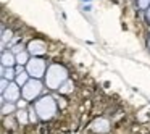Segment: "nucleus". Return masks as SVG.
<instances>
[{
	"label": "nucleus",
	"mask_w": 150,
	"mask_h": 134,
	"mask_svg": "<svg viewBox=\"0 0 150 134\" xmlns=\"http://www.w3.org/2000/svg\"><path fill=\"white\" fill-rule=\"evenodd\" d=\"M65 81H68V69L65 68L63 65H50L47 68V73H45V84L49 89L55 91V89H60L62 84Z\"/></svg>",
	"instance_id": "1"
},
{
	"label": "nucleus",
	"mask_w": 150,
	"mask_h": 134,
	"mask_svg": "<svg viewBox=\"0 0 150 134\" xmlns=\"http://www.w3.org/2000/svg\"><path fill=\"white\" fill-rule=\"evenodd\" d=\"M34 108H36V113L37 118L42 121L47 120H52L57 113V104H55V99L52 95H45V97H40L39 100H36L34 104Z\"/></svg>",
	"instance_id": "2"
},
{
	"label": "nucleus",
	"mask_w": 150,
	"mask_h": 134,
	"mask_svg": "<svg viewBox=\"0 0 150 134\" xmlns=\"http://www.w3.org/2000/svg\"><path fill=\"white\" fill-rule=\"evenodd\" d=\"M42 91H44V86H42V82H40V79L33 78L23 86L21 95H23V99L26 102H31V100H36V99L42 94Z\"/></svg>",
	"instance_id": "3"
},
{
	"label": "nucleus",
	"mask_w": 150,
	"mask_h": 134,
	"mask_svg": "<svg viewBox=\"0 0 150 134\" xmlns=\"http://www.w3.org/2000/svg\"><path fill=\"white\" fill-rule=\"evenodd\" d=\"M45 69H47L45 60L37 58V57H33V58H29V62L26 63V71L29 73L31 78L40 79L42 76H45V73H47Z\"/></svg>",
	"instance_id": "4"
},
{
	"label": "nucleus",
	"mask_w": 150,
	"mask_h": 134,
	"mask_svg": "<svg viewBox=\"0 0 150 134\" xmlns=\"http://www.w3.org/2000/svg\"><path fill=\"white\" fill-rule=\"evenodd\" d=\"M21 86L18 84L16 81H10V84H8V87L5 89V92L2 94V104L4 102H18V99H20L21 95V91H20Z\"/></svg>",
	"instance_id": "5"
},
{
	"label": "nucleus",
	"mask_w": 150,
	"mask_h": 134,
	"mask_svg": "<svg viewBox=\"0 0 150 134\" xmlns=\"http://www.w3.org/2000/svg\"><path fill=\"white\" fill-rule=\"evenodd\" d=\"M28 52L34 57H39V55H44L47 52V44L44 40H39V39H34L28 44Z\"/></svg>",
	"instance_id": "6"
},
{
	"label": "nucleus",
	"mask_w": 150,
	"mask_h": 134,
	"mask_svg": "<svg viewBox=\"0 0 150 134\" xmlns=\"http://www.w3.org/2000/svg\"><path fill=\"white\" fill-rule=\"evenodd\" d=\"M92 129L95 131V133H108L110 131V121L105 120V118H98V120H95L94 123H92Z\"/></svg>",
	"instance_id": "7"
},
{
	"label": "nucleus",
	"mask_w": 150,
	"mask_h": 134,
	"mask_svg": "<svg viewBox=\"0 0 150 134\" xmlns=\"http://www.w3.org/2000/svg\"><path fill=\"white\" fill-rule=\"evenodd\" d=\"M2 65L4 66H15L16 63V55L13 52H2Z\"/></svg>",
	"instance_id": "8"
},
{
	"label": "nucleus",
	"mask_w": 150,
	"mask_h": 134,
	"mask_svg": "<svg viewBox=\"0 0 150 134\" xmlns=\"http://www.w3.org/2000/svg\"><path fill=\"white\" fill-rule=\"evenodd\" d=\"M21 66H23V65H18V68H16V78H15V81H16L18 84L23 87V86L29 81V73L23 71V68H21Z\"/></svg>",
	"instance_id": "9"
},
{
	"label": "nucleus",
	"mask_w": 150,
	"mask_h": 134,
	"mask_svg": "<svg viewBox=\"0 0 150 134\" xmlns=\"http://www.w3.org/2000/svg\"><path fill=\"white\" fill-rule=\"evenodd\" d=\"M15 105H13V102H4L2 104V115H10V113H13L15 111Z\"/></svg>",
	"instance_id": "10"
},
{
	"label": "nucleus",
	"mask_w": 150,
	"mask_h": 134,
	"mask_svg": "<svg viewBox=\"0 0 150 134\" xmlns=\"http://www.w3.org/2000/svg\"><path fill=\"white\" fill-rule=\"evenodd\" d=\"M28 62H29V55H28V52H23V50H21L20 53H16V63L18 65H26Z\"/></svg>",
	"instance_id": "11"
},
{
	"label": "nucleus",
	"mask_w": 150,
	"mask_h": 134,
	"mask_svg": "<svg viewBox=\"0 0 150 134\" xmlns=\"http://www.w3.org/2000/svg\"><path fill=\"white\" fill-rule=\"evenodd\" d=\"M60 92H63V94H68V92H73V82L65 81V82L62 84V87H60Z\"/></svg>",
	"instance_id": "12"
},
{
	"label": "nucleus",
	"mask_w": 150,
	"mask_h": 134,
	"mask_svg": "<svg viewBox=\"0 0 150 134\" xmlns=\"http://www.w3.org/2000/svg\"><path fill=\"white\" fill-rule=\"evenodd\" d=\"M18 121L21 124H26L28 123V111L26 110H20L18 111Z\"/></svg>",
	"instance_id": "13"
},
{
	"label": "nucleus",
	"mask_w": 150,
	"mask_h": 134,
	"mask_svg": "<svg viewBox=\"0 0 150 134\" xmlns=\"http://www.w3.org/2000/svg\"><path fill=\"white\" fill-rule=\"evenodd\" d=\"M11 36H13V33H11L10 29H8V31H4V36H2V45H5V44H7V40L11 39Z\"/></svg>",
	"instance_id": "14"
},
{
	"label": "nucleus",
	"mask_w": 150,
	"mask_h": 134,
	"mask_svg": "<svg viewBox=\"0 0 150 134\" xmlns=\"http://www.w3.org/2000/svg\"><path fill=\"white\" fill-rule=\"evenodd\" d=\"M8 84H10V79L2 78V84H0V92H2V94H4V92H5V89L8 87Z\"/></svg>",
	"instance_id": "15"
},
{
	"label": "nucleus",
	"mask_w": 150,
	"mask_h": 134,
	"mask_svg": "<svg viewBox=\"0 0 150 134\" xmlns=\"http://www.w3.org/2000/svg\"><path fill=\"white\" fill-rule=\"evenodd\" d=\"M137 4H139V7L142 10H147L150 7V0H137Z\"/></svg>",
	"instance_id": "16"
},
{
	"label": "nucleus",
	"mask_w": 150,
	"mask_h": 134,
	"mask_svg": "<svg viewBox=\"0 0 150 134\" xmlns=\"http://www.w3.org/2000/svg\"><path fill=\"white\" fill-rule=\"evenodd\" d=\"M147 18H149V20H150V7L147 8Z\"/></svg>",
	"instance_id": "17"
},
{
	"label": "nucleus",
	"mask_w": 150,
	"mask_h": 134,
	"mask_svg": "<svg viewBox=\"0 0 150 134\" xmlns=\"http://www.w3.org/2000/svg\"><path fill=\"white\" fill-rule=\"evenodd\" d=\"M149 45H150V39H149Z\"/></svg>",
	"instance_id": "18"
}]
</instances>
